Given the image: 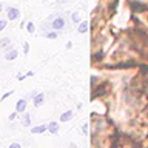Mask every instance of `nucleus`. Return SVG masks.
<instances>
[{
    "instance_id": "ddd939ff",
    "label": "nucleus",
    "mask_w": 148,
    "mask_h": 148,
    "mask_svg": "<svg viewBox=\"0 0 148 148\" xmlns=\"http://www.w3.org/2000/svg\"><path fill=\"white\" fill-rule=\"evenodd\" d=\"M71 20H73V22H79V20H80V17H79L77 12H73V14H71Z\"/></svg>"
},
{
    "instance_id": "7ed1b4c3",
    "label": "nucleus",
    "mask_w": 148,
    "mask_h": 148,
    "mask_svg": "<svg viewBox=\"0 0 148 148\" xmlns=\"http://www.w3.org/2000/svg\"><path fill=\"white\" fill-rule=\"evenodd\" d=\"M26 110V100L25 99H18L17 105H16V111L17 113H23Z\"/></svg>"
},
{
    "instance_id": "9b49d317",
    "label": "nucleus",
    "mask_w": 148,
    "mask_h": 148,
    "mask_svg": "<svg viewBox=\"0 0 148 148\" xmlns=\"http://www.w3.org/2000/svg\"><path fill=\"white\" fill-rule=\"evenodd\" d=\"M9 43H11V40H9L8 37H6V39H2V40H0V48H5V46H8Z\"/></svg>"
},
{
    "instance_id": "f3484780",
    "label": "nucleus",
    "mask_w": 148,
    "mask_h": 148,
    "mask_svg": "<svg viewBox=\"0 0 148 148\" xmlns=\"http://www.w3.org/2000/svg\"><path fill=\"white\" fill-rule=\"evenodd\" d=\"M16 117H17V113H12V114H9V116H8V119L11 120V122H12V120L16 119Z\"/></svg>"
},
{
    "instance_id": "423d86ee",
    "label": "nucleus",
    "mask_w": 148,
    "mask_h": 148,
    "mask_svg": "<svg viewBox=\"0 0 148 148\" xmlns=\"http://www.w3.org/2000/svg\"><path fill=\"white\" fill-rule=\"evenodd\" d=\"M48 130V125H39V127H34V128H31V133L32 134H37V133H43Z\"/></svg>"
},
{
    "instance_id": "6ab92c4d",
    "label": "nucleus",
    "mask_w": 148,
    "mask_h": 148,
    "mask_svg": "<svg viewBox=\"0 0 148 148\" xmlns=\"http://www.w3.org/2000/svg\"><path fill=\"white\" fill-rule=\"evenodd\" d=\"M8 148H22V147L18 145V143H11V145H9Z\"/></svg>"
},
{
    "instance_id": "4468645a",
    "label": "nucleus",
    "mask_w": 148,
    "mask_h": 148,
    "mask_svg": "<svg viewBox=\"0 0 148 148\" xmlns=\"http://www.w3.org/2000/svg\"><path fill=\"white\" fill-rule=\"evenodd\" d=\"M23 53H25V54L29 53V43H28V42H25V43H23Z\"/></svg>"
},
{
    "instance_id": "aec40b11",
    "label": "nucleus",
    "mask_w": 148,
    "mask_h": 148,
    "mask_svg": "<svg viewBox=\"0 0 148 148\" xmlns=\"http://www.w3.org/2000/svg\"><path fill=\"white\" fill-rule=\"evenodd\" d=\"M69 148H77L76 145H74V143H71V147H69Z\"/></svg>"
},
{
    "instance_id": "0eeeda50",
    "label": "nucleus",
    "mask_w": 148,
    "mask_h": 148,
    "mask_svg": "<svg viewBox=\"0 0 148 148\" xmlns=\"http://www.w3.org/2000/svg\"><path fill=\"white\" fill-rule=\"evenodd\" d=\"M48 131H49L51 134H57V131H59V123H57V122H51V123L48 125Z\"/></svg>"
},
{
    "instance_id": "6e6552de",
    "label": "nucleus",
    "mask_w": 148,
    "mask_h": 148,
    "mask_svg": "<svg viewBox=\"0 0 148 148\" xmlns=\"http://www.w3.org/2000/svg\"><path fill=\"white\" fill-rule=\"evenodd\" d=\"M16 57H17V51L16 49H11V48H9V51L5 54V59H6V60H14Z\"/></svg>"
},
{
    "instance_id": "dca6fc26",
    "label": "nucleus",
    "mask_w": 148,
    "mask_h": 148,
    "mask_svg": "<svg viewBox=\"0 0 148 148\" xmlns=\"http://www.w3.org/2000/svg\"><path fill=\"white\" fill-rule=\"evenodd\" d=\"M46 37H48V39H56L57 34H56V32H49V34H46Z\"/></svg>"
},
{
    "instance_id": "2eb2a0df",
    "label": "nucleus",
    "mask_w": 148,
    "mask_h": 148,
    "mask_svg": "<svg viewBox=\"0 0 148 148\" xmlns=\"http://www.w3.org/2000/svg\"><path fill=\"white\" fill-rule=\"evenodd\" d=\"M5 26H6V20H0V31H3Z\"/></svg>"
},
{
    "instance_id": "a211bd4d",
    "label": "nucleus",
    "mask_w": 148,
    "mask_h": 148,
    "mask_svg": "<svg viewBox=\"0 0 148 148\" xmlns=\"http://www.w3.org/2000/svg\"><path fill=\"white\" fill-rule=\"evenodd\" d=\"M11 94H12V91H8V92H5V94L2 96V100H3V99H6V97H8V96H11Z\"/></svg>"
},
{
    "instance_id": "39448f33",
    "label": "nucleus",
    "mask_w": 148,
    "mask_h": 148,
    "mask_svg": "<svg viewBox=\"0 0 148 148\" xmlns=\"http://www.w3.org/2000/svg\"><path fill=\"white\" fill-rule=\"evenodd\" d=\"M43 100H45V96L43 94H37L34 99H32V103H34V106H40L42 103H43Z\"/></svg>"
},
{
    "instance_id": "1a4fd4ad",
    "label": "nucleus",
    "mask_w": 148,
    "mask_h": 148,
    "mask_svg": "<svg viewBox=\"0 0 148 148\" xmlns=\"http://www.w3.org/2000/svg\"><path fill=\"white\" fill-rule=\"evenodd\" d=\"M77 31L80 32V34H85V32L88 31V22H80V25H79Z\"/></svg>"
},
{
    "instance_id": "20e7f679",
    "label": "nucleus",
    "mask_w": 148,
    "mask_h": 148,
    "mask_svg": "<svg viewBox=\"0 0 148 148\" xmlns=\"http://www.w3.org/2000/svg\"><path fill=\"white\" fill-rule=\"evenodd\" d=\"M74 116V111H65V113L60 114V122H68V120H71Z\"/></svg>"
},
{
    "instance_id": "9d476101",
    "label": "nucleus",
    "mask_w": 148,
    "mask_h": 148,
    "mask_svg": "<svg viewBox=\"0 0 148 148\" xmlns=\"http://www.w3.org/2000/svg\"><path fill=\"white\" fill-rule=\"evenodd\" d=\"M23 123H25V127H29L31 125V117H29V114H25V117H23Z\"/></svg>"
},
{
    "instance_id": "f257e3e1",
    "label": "nucleus",
    "mask_w": 148,
    "mask_h": 148,
    "mask_svg": "<svg viewBox=\"0 0 148 148\" xmlns=\"http://www.w3.org/2000/svg\"><path fill=\"white\" fill-rule=\"evenodd\" d=\"M51 26H53L56 31L63 29V26H65V20H63V17H56L54 20H53V23H51Z\"/></svg>"
},
{
    "instance_id": "f03ea898",
    "label": "nucleus",
    "mask_w": 148,
    "mask_h": 148,
    "mask_svg": "<svg viewBox=\"0 0 148 148\" xmlns=\"http://www.w3.org/2000/svg\"><path fill=\"white\" fill-rule=\"evenodd\" d=\"M20 17V11L17 8H8V18L9 20H17Z\"/></svg>"
},
{
    "instance_id": "412c9836",
    "label": "nucleus",
    "mask_w": 148,
    "mask_h": 148,
    "mask_svg": "<svg viewBox=\"0 0 148 148\" xmlns=\"http://www.w3.org/2000/svg\"><path fill=\"white\" fill-rule=\"evenodd\" d=\"M2 9H3V5H2V3H0V12H2Z\"/></svg>"
},
{
    "instance_id": "f8f14e48",
    "label": "nucleus",
    "mask_w": 148,
    "mask_h": 148,
    "mask_svg": "<svg viewBox=\"0 0 148 148\" xmlns=\"http://www.w3.org/2000/svg\"><path fill=\"white\" fill-rule=\"evenodd\" d=\"M26 29L29 31V32H34V31H36V26H34V23H32V22L26 23Z\"/></svg>"
}]
</instances>
